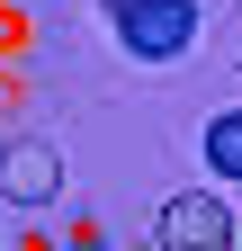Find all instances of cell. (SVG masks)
<instances>
[{
	"label": "cell",
	"instance_id": "6da1fadb",
	"mask_svg": "<svg viewBox=\"0 0 242 251\" xmlns=\"http://www.w3.org/2000/svg\"><path fill=\"white\" fill-rule=\"evenodd\" d=\"M108 27H117V45L135 63H170V54L197 45V0H117Z\"/></svg>",
	"mask_w": 242,
	"mask_h": 251
},
{
	"label": "cell",
	"instance_id": "7a4b0ae2",
	"mask_svg": "<svg viewBox=\"0 0 242 251\" xmlns=\"http://www.w3.org/2000/svg\"><path fill=\"white\" fill-rule=\"evenodd\" d=\"M0 198L9 206H54L63 198V144H45V135L0 144Z\"/></svg>",
	"mask_w": 242,
	"mask_h": 251
},
{
	"label": "cell",
	"instance_id": "3957f363",
	"mask_svg": "<svg viewBox=\"0 0 242 251\" xmlns=\"http://www.w3.org/2000/svg\"><path fill=\"white\" fill-rule=\"evenodd\" d=\"M162 251H233V206L216 188H189V198L162 206Z\"/></svg>",
	"mask_w": 242,
	"mask_h": 251
},
{
	"label": "cell",
	"instance_id": "277c9868",
	"mask_svg": "<svg viewBox=\"0 0 242 251\" xmlns=\"http://www.w3.org/2000/svg\"><path fill=\"white\" fill-rule=\"evenodd\" d=\"M206 162H216L224 179H242V108H224L216 126H206Z\"/></svg>",
	"mask_w": 242,
	"mask_h": 251
},
{
	"label": "cell",
	"instance_id": "5b68a950",
	"mask_svg": "<svg viewBox=\"0 0 242 251\" xmlns=\"http://www.w3.org/2000/svg\"><path fill=\"white\" fill-rule=\"evenodd\" d=\"M108 9H117V0H108Z\"/></svg>",
	"mask_w": 242,
	"mask_h": 251
}]
</instances>
